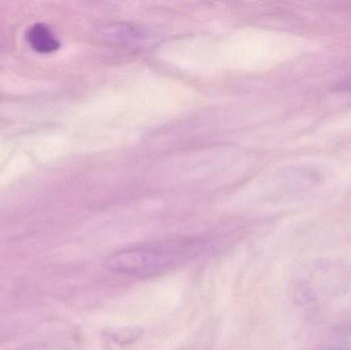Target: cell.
<instances>
[{"instance_id": "7a4b0ae2", "label": "cell", "mask_w": 351, "mask_h": 350, "mask_svg": "<svg viewBox=\"0 0 351 350\" xmlns=\"http://www.w3.org/2000/svg\"><path fill=\"white\" fill-rule=\"evenodd\" d=\"M26 37L30 47L37 53H53L60 47V41L45 24H35L31 27Z\"/></svg>"}, {"instance_id": "6da1fadb", "label": "cell", "mask_w": 351, "mask_h": 350, "mask_svg": "<svg viewBox=\"0 0 351 350\" xmlns=\"http://www.w3.org/2000/svg\"><path fill=\"white\" fill-rule=\"evenodd\" d=\"M197 253L196 249L179 246L135 249L111 255L107 258L106 267L123 275H156L192 260Z\"/></svg>"}]
</instances>
